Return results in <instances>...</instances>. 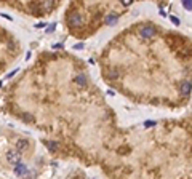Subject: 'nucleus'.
<instances>
[{
  "instance_id": "nucleus-17",
  "label": "nucleus",
  "mask_w": 192,
  "mask_h": 179,
  "mask_svg": "<svg viewBox=\"0 0 192 179\" xmlns=\"http://www.w3.org/2000/svg\"><path fill=\"white\" fill-rule=\"evenodd\" d=\"M171 21H173V23H175V24H176V26H178V24H179V19H178V18H173V16H171Z\"/></svg>"
},
{
  "instance_id": "nucleus-9",
  "label": "nucleus",
  "mask_w": 192,
  "mask_h": 179,
  "mask_svg": "<svg viewBox=\"0 0 192 179\" xmlns=\"http://www.w3.org/2000/svg\"><path fill=\"white\" fill-rule=\"evenodd\" d=\"M107 79H110V80H117V79H119V70H115V69H109V70H107Z\"/></svg>"
},
{
  "instance_id": "nucleus-10",
  "label": "nucleus",
  "mask_w": 192,
  "mask_h": 179,
  "mask_svg": "<svg viewBox=\"0 0 192 179\" xmlns=\"http://www.w3.org/2000/svg\"><path fill=\"white\" fill-rule=\"evenodd\" d=\"M117 18H119V14H115V13H110L109 16H106V23L107 24H114L117 21Z\"/></svg>"
},
{
  "instance_id": "nucleus-3",
  "label": "nucleus",
  "mask_w": 192,
  "mask_h": 179,
  "mask_svg": "<svg viewBox=\"0 0 192 179\" xmlns=\"http://www.w3.org/2000/svg\"><path fill=\"white\" fill-rule=\"evenodd\" d=\"M14 174H18V176H21V178H29V168L24 163H18L16 166H14Z\"/></svg>"
},
{
  "instance_id": "nucleus-11",
  "label": "nucleus",
  "mask_w": 192,
  "mask_h": 179,
  "mask_svg": "<svg viewBox=\"0 0 192 179\" xmlns=\"http://www.w3.org/2000/svg\"><path fill=\"white\" fill-rule=\"evenodd\" d=\"M182 7H184L186 10L191 11L192 10V0H186V2H182Z\"/></svg>"
},
{
  "instance_id": "nucleus-19",
  "label": "nucleus",
  "mask_w": 192,
  "mask_h": 179,
  "mask_svg": "<svg viewBox=\"0 0 192 179\" xmlns=\"http://www.w3.org/2000/svg\"><path fill=\"white\" fill-rule=\"evenodd\" d=\"M83 48V43H77L75 45V50H82Z\"/></svg>"
},
{
  "instance_id": "nucleus-7",
  "label": "nucleus",
  "mask_w": 192,
  "mask_h": 179,
  "mask_svg": "<svg viewBox=\"0 0 192 179\" xmlns=\"http://www.w3.org/2000/svg\"><path fill=\"white\" fill-rule=\"evenodd\" d=\"M74 82H75L79 86H85L86 85V77L85 75H77L75 79H74Z\"/></svg>"
},
{
  "instance_id": "nucleus-12",
  "label": "nucleus",
  "mask_w": 192,
  "mask_h": 179,
  "mask_svg": "<svg viewBox=\"0 0 192 179\" xmlns=\"http://www.w3.org/2000/svg\"><path fill=\"white\" fill-rule=\"evenodd\" d=\"M23 117H24V120H26V122H32V120H34V117H32V115H29V114H24Z\"/></svg>"
},
{
  "instance_id": "nucleus-8",
  "label": "nucleus",
  "mask_w": 192,
  "mask_h": 179,
  "mask_svg": "<svg viewBox=\"0 0 192 179\" xmlns=\"http://www.w3.org/2000/svg\"><path fill=\"white\" fill-rule=\"evenodd\" d=\"M45 146H47L48 149H50V150L51 152H55V150H58V142H55V141H45Z\"/></svg>"
},
{
  "instance_id": "nucleus-6",
  "label": "nucleus",
  "mask_w": 192,
  "mask_h": 179,
  "mask_svg": "<svg viewBox=\"0 0 192 179\" xmlns=\"http://www.w3.org/2000/svg\"><path fill=\"white\" fill-rule=\"evenodd\" d=\"M191 90H192L191 82H182V83H181V88H179V91H181L182 94H189V93H191Z\"/></svg>"
},
{
  "instance_id": "nucleus-15",
  "label": "nucleus",
  "mask_w": 192,
  "mask_h": 179,
  "mask_svg": "<svg viewBox=\"0 0 192 179\" xmlns=\"http://www.w3.org/2000/svg\"><path fill=\"white\" fill-rule=\"evenodd\" d=\"M123 5H125V7H130V5H131V0H123Z\"/></svg>"
},
{
  "instance_id": "nucleus-4",
  "label": "nucleus",
  "mask_w": 192,
  "mask_h": 179,
  "mask_svg": "<svg viewBox=\"0 0 192 179\" xmlns=\"http://www.w3.org/2000/svg\"><path fill=\"white\" fill-rule=\"evenodd\" d=\"M29 147V141L27 139H18L16 141V150L18 152H23Z\"/></svg>"
},
{
  "instance_id": "nucleus-16",
  "label": "nucleus",
  "mask_w": 192,
  "mask_h": 179,
  "mask_svg": "<svg viewBox=\"0 0 192 179\" xmlns=\"http://www.w3.org/2000/svg\"><path fill=\"white\" fill-rule=\"evenodd\" d=\"M127 152H128L127 147H125V149H119V154H127Z\"/></svg>"
},
{
  "instance_id": "nucleus-1",
  "label": "nucleus",
  "mask_w": 192,
  "mask_h": 179,
  "mask_svg": "<svg viewBox=\"0 0 192 179\" xmlns=\"http://www.w3.org/2000/svg\"><path fill=\"white\" fill-rule=\"evenodd\" d=\"M7 162L11 165H18L21 162V152H18L16 149H10L7 152Z\"/></svg>"
},
{
  "instance_id": "nucleus-18",
  "label": "nucleus",
  "mask_w": 192,
  "mask_h": 179,
  "mask_svg": "<svg viewBox=\"0 0 192 179\" xmlns=\"http://www.w3.org/2000/svg\"><path fill=\"white\" fill-rule=\"evenodd\" d=\"M35 27H37V29H42V27H45V24H43V23H38V24H35Z\"/></svg>"
},
{
  "instance_id": "nucleus-14",
  "label": "nucleus",
  "mask_w": 192,
  "mask_h": 179,
  "mask_svg": "<svg viewBox=\"0 0 192 179\" xmlns=\"http://www.w3.org/2000/svg\"><path fill=\"white\" fill-rule=\"evenodd\" d=\"M18 70H19V69H14V70H11V72H10V74H8V75H7V79H10V77H13V75H14V74H16V72H18Z\"/></svg>"
},
{
  "instance_id": "nucleus-13",
  "label": "nucleus",
  "mask_w": 192,
  "mask_h": 179,
  "mask_svg": "<svg viewBox=\"0 0 192 179\" xmlns=\"http://www.w3.org/2000/svg\"><path fill=\"white\" fill-rule=\"evenodd\" d=\"M155 125V122H146V123H144V126L146 128H151V126H154Z\"/></svg>"
},
{
  "instance_id": "nucleus-5",
  "label": "nucleus",
  "mask_w": 192,
  "mask_h": 179,
  "mask_svg": "<svg viewBox=\"0 0 192 179\" xmlns=\"http://www.w3.org/2000/svg\"><path fill=\"white\" fill-rule=\"evenodd\" d=\"M154 34H155V29H154V27H149V26H146V27H141V35H143L144 38L152 37Z\"/></svg>"
},
{
  "instance_id": "nucleus-2",
  "label": "nucleus",
  "mask_w": 192,
  "mask_h": 179,
  "mask_svg": "<svg viewBox=\"0 0 192 179\" xmlns=\"http://www.w3.org/2000/svg\"><path fill=\"white\" fill-rule=\"evenodd\" d=\"M82 23H83V18L79 11H72V13L69 14V24H71L72 27H79Z\"/></svg>"
}]
</instances>
